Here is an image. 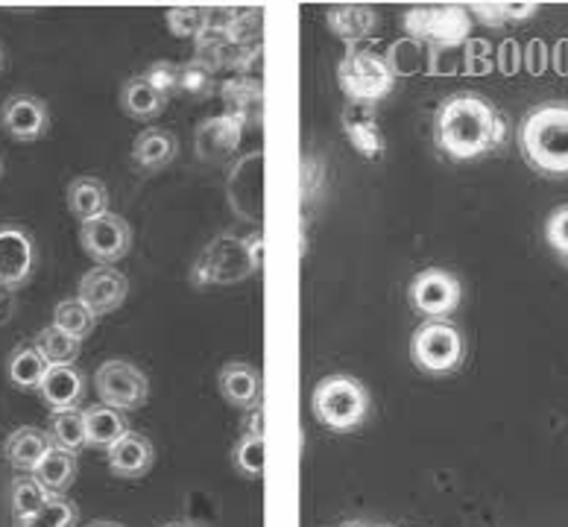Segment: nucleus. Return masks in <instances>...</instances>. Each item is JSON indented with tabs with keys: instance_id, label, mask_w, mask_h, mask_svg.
I'll use <instances>...</instances> for the list:
<instances>
[{
	"instance_id": "nucleus-1",
	"label": "nucleus",
	"mask_w": 568,
	"mask_h": 527,
	"mask_svg": "<svg viewBox=\"0 0 568 527\" xmlns=\"http://www.w3.org/2000/svg\"><path fill=\"white\" fill-rule=\"evenodd\" d=\"M507 141V118L480 94H452L434 114V144L452 162H471Z\"/></svg>"
},
{
	"instance_id": "nucleus-2",
	"label": "nucleus",
	"mask_w": 568,
	"mask_h": 527,
	"mask_svg": "<svg viewBox=\"0 0 568 527\" xmlns=\"http://www.w3.org/2000/svg\"><path fill=\"white\" fill-rule=\"evenodd\" d=\"M519 144L542 176H568V103H542L525 114Z\"/></svg>"
},
{
	"instance_id": "nucleus-3",
	"label": "nucleus",
	"mask_w": 568,
	"mask_h": 527,
	"mask_svg": "<svg viewBox=\"0 0 568 527\" xmlns=\"http://www.w3.org/2000/svg\"><path fill=\"white\" fill-rule=\"evenodd\" d=\"M264 267V235L252 232L246 237L217 235L212 244L196 255L191 267L194 287H212V284H237L255 276Z\"/></svg>"
},
{
	"instance_id": "nucleus-4",
	"label": "nucleus",
	"mask_w": 568,
	"mask_h": 527,
	"mask_svg": "<svg viewBox=\"0 0 568 527\" xmlns=\"http://www.w3.org/2000/svg\"><path fill=\"white\" fill-rule=\"evenodd\" d=\"M402 30L407 39L419 41L428 50H457L469 41L471 16L457 3H428L410 7L402 16Z\"/></svg>"
},
{
	"instance_id": "nucleus-5",
	"label": "nucleus",
	"mask_w": 568,
	"mask_h": 527,
	"mask_svg": "<svg viewBox=\"0 0 568 527\" xmlns=\"http://www.w3.org/2000/svg\"><path fill=\"white\" fill-rule=\"evenodd\" d=\"M314 416L323 422L325 428L346 434L355 430L361 422L369 414V396L366 387L352 375H332L314 387V398H311Z\"/></svg>"
},
{
	"instance_id": "nucleus-6",
	"label": "nucleus",
	"mask_w": 568,
	"mask_h": 527,
	"mask_svg": "<svg viewBox=\"0 0 568 527\" xmlns=\"http://www.w3.org/2000/svg\"><path fill=\"white\" fill-rule=\"evenodd\" d=\"M466 355V341L460 328L448 320H425L416 325L410 337V361L416 369L428 375H448L455 373Z\"/></svg>"
},
{
	"instance_id": "nucleus-7",
	"label": "nucleus",
	"mask_w": 568,
	"mask_h": 527,
	"mask_svg": "<svg viewBox=\"0 0 568 527\" xmlns=\"http://www.w3.org/2000/svg\"><path fill=\"white\" fill-rule=\"evenodd\" d=\"M337 82L349 103L375 105L384 100L396 85V77L390 73L382 53H373L366 48L346 50L341 68H337Z\"/></svg>"
},
{
	"instance_id": "nucleus-8",
	"label": "nucleus",
	"mask_w": 568,
	"mask_h": 527,
	"mask_svg": "<svg viewBox=\"0 0 568 527\" xmlns=\"http://www.w3.org/2000/svg\"><path fill=\"white\" fill-rule=\"evenodd\" d=\"M460 278L443 267H425L423 273H416L407 291L410 308L423 320H448L460 305Z\"/></svg>"
},
{
	"instance_id": "nucleus-9",
	"label": "nucleus",
	"mask_w": 568,
	"mask_h": 527,
	"mask_svg": "<svg viewBox=\"0 0 568 527\" xmlns=\"http://www.w3.org/2000/svg\"><path fill=\"white\" fill-rule=\"evenodd\" d=\"M94 389L103 405L118 411H139L150 398V382L130 361H106L94 375Z\"/></svg>"
},
{
	"instance_id": "nucleus-10",
	"label": "nucleus",
	"mask_w": 568,
	"mask_h": 527,
	"mask_svg": "<svg viewBox=\"0 0 568 527\" xmlns=\"http://www.w3.org/2000/svg\"><path fill=\"white\" fill-rule=\"evenodd\" d=\"M80 246L85 250L94 264H109L126 259L132 246V229L121 214H100L94 220H85L80 226Z\"/></svg>"
},
{
	"instance_id": "nucleus-11",
	"label": "nucleus",
	"mask_w": 568,
	"mask_h": 527,
	"mask_svg": "<svg viewBox=\"0 0 568 527\" xmlns=\"http://www.w3.org/2000/svg\"><path fill=\"white\" fill-rule=\"evenodd\" d=\"M126 296H130V278L109 264H94L80 278V291H77V300L94 316H106L118 311L126 302Z\"/></svg>"
},
{
	"instance_id": "nucleus-12",
	"label": "nucleus",
	"mask_w": 568,
	"mask_h": 527,
	"mask_svg": "<svg viewBox=\"0 0 568 527\" xmlns=\"http://www.w3.org/2000/svg\"><path fill=\"white\" fill-rule=\"evenodd\" d=\"M36 270V241L27 229L7 223L0 226V287L18 291Z\"/></svg>"
},
{
	"instance_id": "nucleus-13",
	"label": "nucleus",
	"mask_w": 568,
	"mask_h": 527,
	"mask_svg": "<svg viewBox=\"0 0 568 527\" xmlns=\"http://www.w3.org/2000/svg\"><path fill=\"white\" fill-rule=\"evenodd\" d=\"M0 126L12 141L33 144L50 132V109L33 94H12L0 109Z\"/></svg>"
},
{
	"instance_id": "nucleus-14",
	"label": "nucleus",
	"mask_w": 568,
	"mask_h": 527,
	"mask_svg": "<svg viewBox=\"0 0 568 527\" xmlns=\"http://www.w3.org/2000/svg\"><path fill=\"white\" fill-rule=\"evenodd\" d=\"M341 126L343 135L355 146L357 153L375 162V159H384L387 153V141H384L382 123H378V114H375V105L366 103H349L341 112Z\"/></svg>"
},
{
	"instance_id": "nucleus-15",
	"label": "nucleus",
	"mask_w": 568,
	"mask_h": 527,
	"mask_svg": "<svg viewBox=\"0 0 568 527\" xmlns=\"http://www.w3.org/2000/svg\"><path fill=\"white\" fill-rule=\"evenodd\" d=\"M328 30L346 44V50H355L361 41H369L378 30V12L364 3H341L328 9Z\"/></svg>"
},
{
	"instance_id": "nucleus-16",
	"label": "nucleus",
	"mask_w": 568,
	"mask_h": 527,
	"mask_svg": "<svg viewBox=\"0 0 568 527\" xmlns=\"http://www.w3.org/2000/svg\"><path fill=\"white\" fill-rule=\"evenodd\" d=\"M109 469L121 478H144L146 472L153 469L155 448L153 443L139 434V430H126L118 443L106 452Z\"/></svg>"
},
{
	"instance_id": "nucleus-17",
	"label": "nucleus",
	"mask_w": 568,
	"mask_h": 527,
	"mask_svg": "<svg viewBox=\"0 0 568 527\" xmlns=\"http://www.w3.org/2000/svg\"><path fill=\"white\" fill-rule=\"evenodd\" d=\"M179 141L171 130L162 126H150V130L139 132L132 141V162L144 173H155L168 168L176 159Z\"/></svg>"
},
{
	"instance_id": "nucleus-18",
	"label": "nucleus",
	"mask_w": 568,
	"mask_h": 527,
	"mask_svg": "<svg viewBox=\"0 0 568 527\" xmlns=\"http://www.w3.org/2000/svg\"><path fill=\"white\" fill-rule=\"evenodd\" d=\"M39 393L50 411H68L80 405L85 393V378L77 366H48V373L41 378Z\"/></svg>"
},
{
	"instance_id": "nucleus-19",
	"label": "nucleus",
	"mask_w": 568,
	"mask_h": 527,
	"mask_svg": "<svg viewBox=\"0 0 568 527\" xmlns=\"http://www.w3.org/2000/svg\"><path fill=\"white\" fill-rule=\"evenodd\" d=\"M50 448H53V439H50L48 430L27 425V428H18L9 434L7 443H3V455H7L12 469L36 472V466L44 460Z\"/></svg>"
},
{
	"instance_id": "nucleus-20",
	"label": "nucleus",
	"mask_w": 568,
	"mask_h": 527,
	"mask_svg": "<svg viewBox=\"0 0 568 527\" xmlns=\"http://www.w3.org/2000/svg\"><path fill=\"white\" fill-rule=\"evenodd\" d=\"M220 393L232 407L255 411L261 402V375L250 364H226L217 375Z\"/></svg>"
},
{
	"instance_id": "nucleus-21",
	"label": "nucleus",
	"mask_w": 568,
	"mask_h": 527,
	"mask_svg": "<svg viewBox=\"0 0 568 527\" xmlns=\"http://www.w3.org/2000/svg\"><path fill=\"white\" fill-rule=\"evenodd\" d=\"M246 123H241L232 114H220L200 126V135H196V150L203 155L205 162L212 159H226L237 144H241V135H244Z\"/></svg>"
},
{
	"instance_id": "nucleus-22",
	"label": "nucleus",
	"mask_w": 568,
	"mask_h": 527,
	"mask_svg": "<svg viewBox=\"0 0 568 527\" xmlns=\"http://www.w3.org/2000/svg\"><path fill=\"white\" fill-rule=\"evenodd\" d=\"M223 105H226V114L237 118L241 123L250 126L252 121L261 118V105H264V89L255 77H232V80L223 82Z\"/></svg>"
},
{
	"instance_id": "nucleus-23",
	"label": "nucleus",
	"mask_w": 568,
	"mask_h": 527,
	"mask_svg": "<svg viewBox=\"0 0 568 527\" xmlns=\"http://www.w3.org/2000/svg\"><path fill=\"white\" fill-rule=\"evenodd\" d=\"M65 200L73 217L85 223V220H94L109 211V188L98 176H77L68 185Z\"/></svg>"
},
{
	"instance_id": "nucleus-24",
	"label": "nucleus",
	"mask_w": 568,
	"mask_h": 527,
	"mask_svg": "<svg viewBox=\"0 0 568 527\" xmlns=\"http://www.w3.org/2000/svg\"><path fill=\"white\" fill-rule=\"evenodd\" d=\"M85 416V437H89V446L94 448H112L118 439L130 430L126 419H123V411L109 405H91L89 411H82Z\"/></svg>"
},
{
	"instance_id": "nucleus-25",
	"label": "nucleus",
	"mask_w": 568,
	"mask_h": 527,
	"mask_svg": "<svg viewBox=\"0 0 568 527\" xmlns=\"http://www.w3.org/2000/svg\"><path fill=\"white\" fill-rule=\"evenodd\" d=\"M121 109L132 121H153L168 109V98H162L144 77H132L121 89Z\"/></svg>"
},
{
	"instance_id": "nucleus-26",
	"label": "nucleus",
	"mask_w": 568,
	"mask_h": 527,
	"mask_svg": "<svg viewBox=\"0 0 568 527\" xmlns=\"http://www.w3.org/2000/svg\"><path fill=\"white\" fill-rule=\"evenodd\" d=\"M50 498H53V495L41 487L33 472H18L16 478H12V484H9V507H12L16 525L18 521H27L30 516H36Z\"/></svg>"
},
{
	"instance_id": "nucleus-27",
	"label": "nucleus",
	"mask_w": 568,
	"mask_h": 527,
	"mask_svg": "<svg viewBox=\"0 0 568 527\" xmlns=\"http://www.w3.org/2000/svg\"><path fill=\"white\" fill-rule=\"evenodd\" d=\"M33 475L50 495H65L68 487L73 484V478H77V455H71L65 448L53 446L48 455H44V460L36 466Z\"/></svg>"
},
{
	"instance_id": "nucleus-28",
	"label": "nucleus",
	"mask_w": 568,
	"mask_h": 527,
	"mask_svg": "<svg viewBox=\"0 0 568 527\" xmlns=\"http://www.w3.org/2000/svg\"><path fill=\"white\" fill-rule=\"evenodd\" d=\"M50 439L53 446L65 448L71 455H80L82 448L89 446V437H85V416L77 407H68V411H53L50 414Z\"/></svg>"
},
{
	"instance_id": "nucleus-29",
	"label": "nucleus",
	"mask_w": 568,
	"mask_h": 527,
	"mask_svg": "<svg viewBox=\"0 0 568 527\" xmlns=\"http://www.w3.org/2000/svg\"><path fill=\"white\" fill-rule=\"evenodd\" d=\"M33 346L39 349V355L48 361V366H71L77 364V357H80L82 346L77 337L71 334L59 332L57 325H48V328H41L36 334Z\"/></svg>"
},
{
	"instance_id": "nucleus-30",
	"label": "nucleus",
	"mask_w": 568,
	"mask_h": 527,
	"mask_svg": "<svg viewBox=\"0 0 568 527\" xmlns=\"http://www.w3.org/2000/svg\"><path fill=\"white\" fill-rule=\"evenodd\" d=\"M48 373V361L39 355L36 346H18L7 361L9 382L18 389H39L41 378Z\"/></svg>"
},
{
	"instance_id": "nucleus-31",
	"label": "nucleus",
	"mask_w": 568,
	"mask_h": 527,
	"mask_svg": "<svg viewBox=\"0 0 568 527\" xmlns=\"http://www.w3.org/2000/svg\"><path fill=\"white\" fill-rule=\"evenodd\" d=\"M384 62H387V68H390L396 80L398 77L407 80V77H416L419 71H425V48L414 39H398L384 53Z\"/></svg>"
},
{
	"instance_id": "nucleus-32",
	"label": "nucleus",
	"mask_w": 568,
	"mask_h": 527,
	"mask_svg": "<svg viewBox=\"0 0 568 527\" xmlns=\"http://www.w3.org/2000/svg\"><path fill=\"white\" fill-rule=\"evenodd\" d=\"M94 323H98V316L91 314L80 300H65L59 302L57 311H53V325H57L59 332L71 334L77 341H85L91 332H94Z\"/></svg>"
},
{
	"instance_id": "nucleus-33",
	"label": "nucleus",
	"mask_w": 568,
	"mask_h": 527,
	"mask_svg": "<svg viewBox=\"0 0 568 527\" xmlns=\"http://www.w3.org/2000/svg\"><path fill=\"white\" fill-rule=\"evenodd\" d=\"M214 80H217V71L203 57H194L185 65H179V91H185L191 98H209L214 91Z\"/></svg>"
},
{
	"instance_id": "nucleus-34",
	"label": "nucleus",
	"mask_w": 568,
	"mask_h": 527,
	"mask_svg": "<svg viewBox=\"0 0 568 527\" xmlns=\"http://www.w3.org/2000/svg\"><path fill=\"white\" fill-rule=\"evenodd\" d=\"M212 21V9L205 7H171L168 9V30L176 39H200Z\"/></svg>"
},
{
	"instance_id": "nucleus-35",
	"label": "nucleus",
	"mask_w": 568,
	"mask_h": 527,
	"mask_svg": "<svg viewBox=\"0 0 568 527\" xmlns=\"http://www.w3.org/2000/svg\"><path fill=\"white\" fill-rule=\"evenodd\" d=\"M77 525V504H71L65 495H53L36 516L27 521H18L16 527H73Z\"/></svg>"
},
{
	"instance_id": "nucleus-36",
	"label": "nucleus",
	"mask_w": 568,
	"mask_h": 527,
	"mask_svg": "<svg viewBox=\"0 0 568 527\" xmlns=\"http://www.w3.org/2000/svg\"><path fill=\"white\" fill-rule=\"evenodd\" d=\"M235 466L244 472L246 478H258L264 475V466H267V448H264V437H255V434H244V439L235 446Z\"/></svg>"
},
{
	"instance_id": "nucleus-37",
	"label": "nucleus",
	"mask_w": 568,
	"mask_h": 527,
	"mask_svg": "<svg viewBox=\"0 0 568 527\" xmlns=\"http://www.w3.org/2000/svg\"><path fill=\"white\" fill-rule=\"evenodd\" d=\"M496 71L493 44L484 39H469L463 44V73L466 77H487Z\"/></svg>"
},
{
	"instance_id": "nucleus-38",
	"label": "nucleus",
	"mask_w": 568,
	"mask_h": 527,
	"mask_svg": "<svg viewBox=\"0 0 568 527\" xmlns=\"http://www.w3.org/2000/svg\"><path fill=\"white\" fill-rule=\"evenodd\" d=\"M141 77H144V80L168 100H171L173 94L179 91V65H173V62H168V59H162V62H153V65L146 68Z\"/></svg>"
},
{
	"instance_id": "nucleus-39",
	"label": "nucleus",
	"mask_w": 568,
	"mask_h": 527,
	"mask_svg": "<svg viewBox=\"0 0 568 527\" xmlns=\"http://www.w3.org/2000/svg\"><path fill=\"white\" fill-rule=\"evenodd\" d=\"M325 188V168L320 159L314 155H305L302 159V203H317L320 194Z\"/></svg>"
},
{
	"instance_id": "nucleus-40",
	"label": "nucleus",
	"mask_w": 568,
	"mask_h": 527,
	"mask_svg": "<svg viewBox=\"0 0 568 527\" xmlns=\"http://www.w3.org/2000/svg\"><path fill=\"white\" fill-rule=\"evenodd\" d=\"M545 237L560 255H568V205L557 209L545 223Z\"/></svg>"
},
{
	"instance_id": "nucleus-41",
	"label": "nucleus",
	"mask_w": 568,
	"mask_h": 527,
	"mask_svg": "<svg viewBox=\"0 0 568 527\" xmlns=\"http://www.w3.org/2000/svg\"><path fill=\"white\" fill-rule=\"evenodd\" d=\"M496 68L504 73V77H513V73H519L521 68V48L519 41H501L496 50Z\"/></svg>"
},
{
	"instance_id": "nucleus-42",
	"label": "nucleus",
	"mask_w": 568,
	"mask_h": 527,
	"mask_svg": "<svg viewBox=\"0 0 568 527\" xmlns=\"http://www.w3.org/2000/svg\"><path fill=\"white\" fill-rule=\"evenodd\" d=\"M471 16H478L480 24L487 27H504L507 24V12H504V3H484V0H475L469 7Z\"/></svg>"
},
{
	"instance_id": "nucleus-43",
	"label": "nucleus",
	"mask_w": 568,
	"mask_h": 527,
	"mask_svg": "<svg viewBox=\"0 0 568 527\" xmlns=\"http://www.w3.org/2000/svg\"><path fill=\"white\" fill-rule=\"evenodd\" d=\"M521 68H528V73L539 77L548 68V48L542 41H530L528 48L521 50Z\"/></svg>"
},
{
	"instance_id": "nucleus-44",
	"label": "nucleus",
	"mask_w": 568,
	"mask_h": 527,
	"mask_svg": "<svg viewBox=\"0 0 568 527\" xmlns=\"http://www.w3.org/2000/svg\"><path fill=\"white\" fill-rule=\"evenodd\" d=\"M539 3H504V12H507V21H525V18L536 16Z\"/></svg>"
},
{
	"instance_id": "nucleus-45",
	"label": "nucleus",
	"mask_w": 568,
	"mask_h": 527,
	"mask_svg": "<svg viewBox=\"0 0 568 527\" xmlns=\"http://www.w3.org/2000/svg\"><path fill=\"white\" fill-rule=\"evenodd\" d=\"M554 68L560 77H568V39H562L557 48H554V57H551Z\"/></svg>"
},
{
	"instance_id": "nucleus-46",
	"label": "nucleus",
	"mask_w": 568,
	"mask_h": 527,
	"mask_svg": "<svg viewBox=\"0 0 568 527\" xmlns=\"http://www.w3.org/2000/svg\"><path fill=\"white\" fill-rule=\"evenodd\" d=\"M9 311H12V296H9L7 287H0V323H7Z\"/></svg>"
},
{
	"instance_id": "nucleus-47",
	"label": "nucleus",
	"mask_w": 568,
	"mask_h": 527,
	"mask_svg": "<svg viewBox=\"0 0 568 527\" xmlns=\"http://www.w3.org/2000/svg\"><path fill=\"white\" fill-rule=\"evenodd\" d=\"M91 527H123V525H118V521H94Z\"/></svg>"
},
{
	"instance_id": "nucleus-48",
	"label": "nucleus",
	"mask_w": 568,
	"mask_h": 527,
	"mask_svg": "<svg viewBox=\"0 0 568 527\" xmlns=\"http://www.w3.org/2000/svg\"><path fill=\"white\" fill-rule=\"evenodd\" d=\"M7 68V53H3V44H0V73Z\"/></svg>"
},
{
	"instance_id": "nucleus-49",
	"label": "nucleus",
	"mask_w": 568,
	"mask_h": 527,
	"mask_svg": "<svg viewBox=\"0 0 568 527\" xmlns=\"http://www.w3.org/2000/svg\"><path fill=\"white\" fill-rule=\"evenodd\" d=\"M0 179H3V159H0Z\"/></svg>"
},
{
	"instance_id": "nucleus-50",
	"label": "nucleus",
	"mask_w": 568,
	"mask_h": 527,
	"mask_svg": "<svg viewBox=\"0 0 568 527\" xmlns=\"http://www.w3.org/2000/svg\"><path fill=\"white\" fill-rule=\"evenodd\" d=\"M173 527H187V525H173Z\"/></svg>"
},
{
	"instance_id": "nucleus-51",
	"label": "nucleus",
	"mask_w": 568,
	"mask_h": 527,
	"mask_svg": "<svg viewBox=\"0 0 568 527\" xmlns=\"http://www.w3.org/2000/svg\"><path fill=\"white\" fill-rule=\"evenodd\" d=\"M346 527H352V525H346Z\"/></svg>"
}]
</instances>
